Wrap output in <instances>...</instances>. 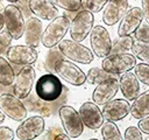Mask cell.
<instances>
[{"label": "cell", "instance_id": "42", "mask_svg": "<svg viewBox=\"0 0 149 140\" xmlns=\"http://www.w3.org/2000/svg\"><path fill=\"white\" fill-rule=\"evenodd\" d=\"M88 140H98V139H95V138H93V139H88Z\"/></svg>", "mask_w": 149, "mask_h": 140}, {"label": "cell", "instance_id": "33", "mask_svg": "<svg viewBox=\"0 0 149 140\" xmlns=\"http://www.w3.org/2000/svg\"><path fill=\"white\" fill-rule=\"evenodd\" d=\"M109 0H86V8L91 13H99Z\"/></svg>", "mask_w": 149, "mask_h": 140}, {"label": "cell", "instance_id": "14", "mask_svg": "<svg viewBox=\"0 0 149 140\" xmlns=\"http://www.w3.org/2000/svg\"><path fill=\"white\" fill-rule=\"evenodd\" d=\"M79 114L80 118L84 123V125L86 127H88L90 130H99L101 128V126L104 125L105 118L102 116L101 110L99 108V106L93 103V102H85L80 105L79 107Z\"/></svg>", "mask_w": 149, "mask_h": 140}, {"label": "cell", "instance_id": "4", "mask_svg": "<svg viewBox=\"0 0 149 140\" xmlns=\"http://www.w3.org/2000/svg\"><path fill=\"white\" fill-rule=\"evenodd\" d=\"M94 27V15L87 9L79 10L70 23V36L76 42L84 41Z\"/></svg>", "mask_w": 149, "mask_h": 140}, {"label": "cell", "instance_id": "18", "mask_svg": "<svg viewBox=\"0 0 149 140\" xmlns=\"http://www.w3.org/2000/svg\"><path fill=\"white\" fill-rule=\"evenodd\" d=\"M102 116L107 121H120L130 113V104L126 99H113L102 107Z\"/></svg>", "mask_w": 149, "mask_h": 140}, {"label": "cell", "instance_id": "34", "mask_svg": "<svg viewBox=\"0 0 149 140\" xmlns=\"http://www.w3.org/2000/svg\"><path fill=\"white\" fill-rule=\"evenodd\" d=\"M123 140H143L142 132L136 126H129L125 131Z\"/></svg>", "mask_w": 149, "mask_h": 140}, {"label": "cell", "instance_id": "22", "mask_svg": "<svg viewBox=\"0 0 149 140\" xmlns=\"http://www.w3.org/2000/svg\"><path fill=\"white\" fill-rule=\"evenodd\" d=\"M130 114L135 119H143L149 116V90L140 93L130 105Z\"/></svg>", "mask_w": 149, "mask_h": 140}, {"label": "cell", "instance_id": "43", "mask_svg": "<svg viewBox=\"0 0 149 140\" xmlns=\"http://www.w3.org/2000/svg\"><path fill=\"white\" fill-rule=\"evenodd\" d=\"M146 140H149V138H147V139H146Z\"/></svg>", "mask_w": 149, "mask_h": 140}, {"label": "cell", "instance_id": "16", "mask_svg": "<svg viewBox=\"0 0 149 140\" xmlns=\"http://www.w3.org/2000/svg\"><path fill=\"white\" fill-rule=\"evenodd\" d=\"M128 0H109L102 9V22L106 26H114L128 12Z\"/></svg>", "mask_w": 149, "mask_h": 140}, {"label": "cell", "instance_id": "12", "mask_svg": "<svg viewBox=\"0 0 149 140\" xmlns=\"http://www.w3.org/2000/svg\"><path fill=\"white\" fill-rule=\"evenodd\" d=\"M45 123L41 116H31L26 118L17 126L15 135L19 140H34L44 132Z\"/></svg>", "mask_w": 149, "mask_h": 140}, {"label": "cell", "instance_id": "27", "mask_svg": "<svg viewBox=\"0 0 149 140\" xmlns=\"http://www.w3.org/2000/svg\"><path fill=\"white\" fill-rule=\"evenodd\" d=\"M132 51L136 58L141 60L143 63L149 64V43L148 42H142V41L135 40Z\"/></svg>", "mask_w": 149, "mask_h": 140}, {"label": "cell", "instance_id": "9", "mask_svg": "<svg viewBox=\"0 0 149 140\" xmlns=\"http://www.w3.org/2000/svg\"><path fill=\"white\" fill-rule=\"evenodd\" d=\"M6 30L12 35L13 40H19L24 34V18L22 10L14 4H9L3 9Z\"/></svg>", "mask_w": 149, "mask_h": 140}, {"label": "cell", "instance_id": "36", "mask_svg": "<svg viewBox=\"0 0 149 140\" xmlns=\"http://www.w3.org/2000/svg\"><path fill=\"white\" fill-rule=\"evenodd\" d=\"M137 127H139V130L142 133L149 135V116L146 117V118H143V119H141L139 121V124H137Z\"/></svg>", "mask_w": 149, "mask_h": 140}, {"label": "cell", "instance_id": "8", "mask_svg": "<svg viewBox=\"0 0 149 140\" xmlns=\"http://www.w3.org/2000/svg\"><path fill=\"white\" fill-rule=\"evenodd\" d=\"M90 46L94 56L99 58H106L111 54V49H112L111 35L104 26L97 24L93 27L92 32L90 33Z\"/></svg>", "mask_w": 149, "mask_h": 140}, {"label": "cell", "instance_id": "20", "mask_svg": "<svg viewBox=\"0 0 149 140\" xmlns=\"http://www.w3.org/2000/svg\"><path fill=\"white\" fill-rule=\"evenodd\" d=\"M43 24L42 21L36 16H30L26 21L24 26V43L31 48L38 47L42 40Z\"/></svg>", "mask_w": 149, "mask_h": 140}, {"label": "cell", "instance_id": "41", "mask_svg": "<svg viewBox=\"0 0 149 140\" xmlns=\"http://www.w3.org/2000/svg\"><path fill=\"white\" fill-rule=\"evenodd\" d=\"M8 2H10V4H14V2H17L19 0H7Z\"/></svg>", "mask_w": 149, "mask_h": 140}, {"label": "cell", "instance_id": "39", "mask_svg": "<svg viewBox=\"0 0 149 140\" xmlns=\"http://www.w3.org/2000/svg\"><path fill=\"white\" fill-rule=\"evenodd\" d=\"M3 26H5V18H3V13H0V33L2 32Z\"/></svg>", "mask_w": 149, "mask_h": 140}, {"label": "cell", "instance_id": "23", "mask_svg": "<svg viewBox=\"0 0 149 140\" xmlns=\"http://www.w3.org/2000/svg\"><path fill=\"white\" fill-rule=\"evenodd\" d=\"M15 76L16 75L13 66L10 65V62L3 56H0V84H2L3 86L13 85Z\"/></svg>", "mask_w": 149, "mask_h": 140}, {"label": "cell", "instance_id": "29", "mask_svg": "<svg viewBox=\"0 0 149 140\" xmlns=\"http://www.w3.org/2000/svg\"><path fill=\"white\" fill-rule=\"evenodd\" d=\"M64 58L63 54L61 52V50L58 49V47H55V48H51L49 49L48 54H47V57H45V68L52 74L54 72V68H55V64L59 61Z\"/></svg>", "mask_w": 149, "mask_h": 140}, {"label": "cell", "instance_id": "17", "mask_svg": "<svg viewBox=\"0 0 149 140\" xmlns=\"http://www.w3.org/2000/svg\"><path fill=\"white\" fill-rule=\"evenodd\" d=\"M143 21V12L142 8L134 6L128 9L126 15L120 21V24L118 27V35L119 36H129L134 34L140 24Z\"/></svg>", "mask_w": 149, "mask_h": 140}, {"label": "cell", "instance_id": "13", "mask_svg": "<svg viewBox=\"0 0 149 140\" xmlns=\"http://www.w3.org/2000/svg\"><path fill=\"white\" fill-rule=\"evenodd\" d=\"M7 60L17 65H31L37 61L38 52L35 48H31L27 44H16L12 46L7 51Z\"/></svg>", "mask_w": 149, "mask_h": 140}, {"label": "cell", "instance_id": "2", "mask_svg": "<svg viewBox=\"0 0 149 140\" xmlns=\"http://www.w3.org/2000/svg\"><path fill=\"white\" fill-rule=\"evenodd\" d=\"M63 91V84L56 74H44L42 75L36 84L35 92L38 98L44 102H54L59 98Z\"/></svg>", "mask_w": 149, "mask_h": 140}, {"label": "cell", "instance_id": "10", "mask_svg": "<svg viewBox=\"0 0 149 140\" xmlns=\"http://www.w3.org/2000/svg\"><path fill=\"white\" fill-rule=\"evenodd\" d=\"M0 111L14 121H23L28 114L21 99L12 93L0 94Z\"/></svg>", "mask_w": 149, "mask_h": 140}, {"label": "cell", "instance_id": "25", "mask_svg": "<svg viewBox=\"0 0 149 140\" xmlns=\"http://www.w3.org/2000/svg\"><path fill=\"white\" fill-rule=\"evenodd\" d=\"M112 77H114V76L108 74L107 71H105L101 66H93L86 74V80L90 84H97V85L112 78Z\"/></svg>", "mask_w": 149, "mask_h": 140}, {"label": "cell", "instance_id": "44", "mask_svg": "<svg viewBox=\"0 0 149 140\" xmlns=\"http://www.w3.org/2000/svg\"><path fill=\"white\" fill-rule=\"evenodd\" d=\"M0 1H1V0H0Z\"/></svg>", "mask_w": 149, "mask_h": 140}, {"label": "cell", "instance_id": "35", "mask_svg": "<svg viewBox=\"0 0 149 140\" xmlns=\"http://www.w3.org/2000/svg\"><path fill=\"white\" fill-rule=\"evenodd\" d=\"M15 132L8 126H0V140H13Z\"/></svg>", "mask_w": 149, "mask_h": 140}, {"label": "cell", "instance_id": "37", "mask_svg": "<svg viewBox=\"0 0 149 140\" xmlns=\"http://www.w3.org/2000/svg\"><path fill=\"white\" fill-rule=\"evenodd\" d=\"M141 2H142L143 18L146 19L147 22H149V0H141Z\"/></svg>", "mask_w": 149, "mask_h": 140}, {"label": "cell", "instance_id": "11", "mask_svg": "<svg viewBox=\"0 0 149 140\" xmlns=\"http://www.w3.org/2000/svg\"><path fill=\"white\" fill-rule=\"evenodd\" d=\"M36 71L31 65H24L20 69V71L15 76V80L13 83V93L20 99H24L31 92L34 86Z\"/></svg>", "mask_w": 149, "mask_h": 140}, {"label": "cell", "instance_id": "24", "mask_svg": "<svg viewBox=\"0 0 149 140\" xmlns=\"http://www.w3.org/2000/svg\"><path fill=\"white\" fill-rule=\"evenodd\" d=\"M134 41L135 40L132 35H129V36H119L112 43V49H111L109 55H118V54L128 52L129 50H132Z\"/></svg>", "mask_w": 149, "mask_h": 140}, {"label": "cell", "instance_id": "38", "mask_svg": "<svg viewBox=\"0 0 149 140\" xmlns=\"http://www.w3.org/2000/svg\"><path fill=\"white\" fill-rule=\"evenodd\" d=\"M52 140H71V138L66 133H58Z\"/></svg>", "mask_w": 149, "mask_h": 140}, {"label": "cell", "instance_id": "26", "mask_svg": "<svg viewBox=\"0 0 149 140\" xmlns=\"http://www.w3.org/2000/svg\"><path fill=\"white\" fill-rule=\"evenodd\" d=\"M101 136L102 140H123L121 132L115 123L106 121L101 126Z\"/></svg>", "mask_w": 149, "mask_h": 140}, {"label": "cell", "instance_id": "6", "mask_svg": "<svg viewBox=\"0 0 149 140\" xmlns=\"http://www.w3.org/2000/svg\"><path fill=\"white\" fill-rule=\"evenodd\" d=\"M54 72L73 86H80L86 82V74L73 62L62 58L54 68Z\"/></svg>", "mask_w": 149, "mask_h": 140}, {"label": "cell", "instance_id": "28", "mask_svg": "<svg viewBox=\"0 0 149 140\" xmlns=\"http://www.w3.org/2000/svg\"><path fill=\"white\" fill-rule=\"evenodd\" d=\"M52 4L66 12H79L83 7L81 0H51Z\"/></svg>", "mask_w": 149, "mask_h": 140}, {"label": "cell", "instance_id": "32", "mask_svg": "<svg viewBox=\"0 0 149 140\" xmlns=\"http://www.w3.org/2000/svg\"><path fill=\"white\" fill-rule=\"evenodd\" d=\"M134 37L136 41H142V42H148L149 43V22L142 21L137 30L134 33Z\"/></svg>", "mask_w": 149, "mask_h": 140}, {"label": "cell", "instance_id": "19", "mask_svg": "<svg viewBox=\"0 0 149 140\" xmlns=\"http://www.w3.org/2000/svg\"><path fill=\"white\" fill-rule=\"evenodd\" d=\"M28 6L31 14L40 20L52 21L58 16L57 6H55L51 0H29Z\"/></svg>", "mask_w": 149, "mask_h": 140}, {"label": "cell", "instance_id": "1", "mask_svg": "<svg viewBox=\"0 0 149 140\" xmlns=\"http://www.w3.org/2000/svg\"><path fill=\"white\" fill-rule=\"evenodd\" d=\"M70 19L66 15H58L56 19L50 21L43 30L41 40L42 44L48 49L58 46L70 30Z\"/></svg>", "mask_w": 149, "mask_h": 140}, {"label": "cell", "instance_id": "30", "mask_svg": "<svg viewBox=\"0 0 149 140\" xmlns=\"http://www.w3.org/2000/svg\"><path fill=\"white\" fill-rule=\"evenodd\" d=\"M134 74L136 75L137 79L149 88V64L147 63H137L134 68Z\"/></svg>", "mask_w": 149, "mask_h": 140}, {"label": "cell", "instance_id": "5", "mask_svg": "<svg viewBox=\"0 0 149 140\" xmlns=\"http://www.w3.org/2000/svg\"><path fill=\"white\" fill-rule=\"evenodd\" d=\"M136 57L133 54L108 55L101 62V68L111 75H123L136 66Z\"/></svg>", "mask_w": 149, "mask_h": 140}, {"label": "cell", "instance_id": "3", "mask_svg": "<svg viewBox=\"0 0 149 140\" xmlns=\"http://www.w3.org/2000/svg\"><path fill=\"white\" fill-rule=\"evenodd\" d=\"M58 49L71 62H77L80 64H90L93 58V51L80 42H76L73 40H63L58 44Z\"/></svg>", "mask_w": 149, "mask_h": 140}, {"label": "cell", "instance_id": "31", "mask_svg": "<svg viewBox=\"0 0 149 140\" xmlns=\"http://www.w3.org/2000/svg\"><path fill=\"white\" fill-rule=\"evenodd\" d=\"M12 41H13V37L7 30H2L0 33V56L7 55L8 49L12 47L10 46Z\"/></svg>", "mask_w": 149, "mask_h": 140}, {"label": "cell", "instance_id": "7", "mask_svg": "<svg viewBox=\"0 0 149 140\" xmlns=\"http://www.w3.org/2000/svg\"><path fill=\"white\" fill-rule=\"evenodd\" d=\"M58 116L65 133L70 138H78L84 131V123L78 111L70 105H64L59 108Z\"/></svg>", "mask_w": 149, "mask_h": 140}, {"label": "cell", "instance_id": "15", "mask_svg": "<svg viewBox=\"0 0 149 140\" xmlns=\"http://www.w3.org/2000/svg\"><path fill=\"white\" fill-rule=\"evenodd\" d=\"M120 89L119 80L115 77H112L95 86L92 92V100L98 106H104L108 102L113 100L115 94Z\"/></svg>", "mask_w": 149, "mask_h": 140}, {"label": "cell", "instance_id": "21", "mask_svg": "<svg viewBox=\"0 0 149 140\" xmlns=\"http://www.w3.org/2000/svg\"><path fill=\"white\" fill-rule=\"evenodd\" d=\"M119 85L125 99L128 102H134L140 94V80L136 75L130 71L120 76Z\"/></svg>", "mask_w": 149, "mask_h": 140}, {"label": "cell", "instance_id": "40", "mask_svg": "<svg viewBox=\"0 0 149 140\" xmlns=\"http://www.w3.org/2000/svg\"><path fill=\"white\" fill-rule=\"evenodd\" d=\"M5 117H6V116L0 111V124H2V123L5 121Z\"/></svg>", "mask_w": 149, "mask_h": 140}]
</instances>
